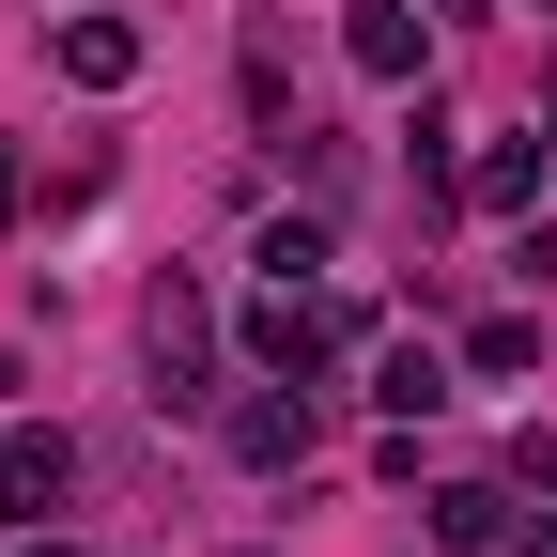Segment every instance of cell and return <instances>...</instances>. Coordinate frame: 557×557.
<instances>
[{
    "instance_id": "6da1fadb",
    "label": "cell",
    "mask_w": 557,
    "mask_h": 557,
    "mask_svg": "<svg viewBox=\"0 0 557 557\" xmlns=\"http://www.w3.org/2000/svg\"><path fill=\"white\" fill-rule=\"evenodd\" d=\"M139 357H156V403H201V372H218V310H201L186 263L139 295Z\"/></svg>"
},
{
    "instance_id": "7a4b0ae2",
    "label": "cell",
    "mask_w": 557,
    "mask_h": 557,
    "mask_svg": "<svg viewBox=\"0 0 557 557\" xmlns=\"http://www.w3.org/2000/svg\"><path fill=\"white\" fill-rule=\"evenodd\" d=\"M310 449H325V387L278 372V387H248V403H233V465H263V480H278V465H310Z\"/></svg>"
},
{
    "instance_id": "3957f363",
    "label": "cell",
    "mask_w": 557,
    "mask_h": 557,
    "mask_svg": "<svg viewBox=\"0 0 557 557\" xmlns=\"http://www.w3.org/2000/svg\"><path fill=\"white\" fill-rule=\"evenodd\" d=\"M341 62H357V78H418V62H434V0H341Z\"/></svg>"
},
{
    "instance_id": "277c9868",
    "label": "cell",
    "mask_w": 557,
    "mask_h": 557,
    "mask_svg": "<svg viewBox=\"0 0 557 557\" xmlns=\"http://www.w3.org/2000/svg\"><path fill=\"white\" fill-rule=\"evenodd\" d=\"M47 62H62L78 94H124V78H139V16H47Z\"/></svg>"
},
{
    "instance_id": "5b68a950",
    "label": "cell",
    "mask_w": 557,
    "mask_h": 557,
    "mask_svg": "<svg viewBox=\"0 0 557 557\" xmlns=\"http://www.w3.org/2000/svg\"><path fill=\"white\" fill-rule=\"evenodd\" d=\"M542 171H557V139H480V156H465V201H480V218H527Z\"/></svg>"
},
{
    "instance_id": "8992f818",
    "label": "cell",
    "mask_w": 557,
    "mask_h": 557,
    "mask_svg": "<svg viewBox=\"0 0 557 557\" xmlns=\"http://www.w3.org/2000/svg\"><path fill=\"white\" fill-rule=\"evenodd\" d=\"M511 527H527L511 480H449V496H434V542H449V557H511Z\"/></svg>"
},
{
    "instance_id": "52a82bcc",
    "label": "cell",
    "mask_w": 557,
    "mask_h": 557,
    "mask_svg": "<svg viewBox=\"0 0 557 557\" xmlns=\"http://www.w3.org/2000/svg\"><path fill=\"white\" fill-rule=\"evenodd\" d=\"M372 403L387 418H434L449 403V357H434V341H372Z\"/></svg>"
},
{
    "instance_id": "ba28073f",
    "label": "cell",
    "mask_w": 557,
    "mask_h": 557,
    "mask_svg": "<svg viewBox=\"0 0 557 557\" xmlns=\"http://www.w3.org/2000/svg\"><path fill=\"white\" fill-rule=\"evenodd\" d=\"M62 480H78L62 434H0V496H16V511H62Z\"/></svg>"
},
{
    "instance_id": "9c48e42d",
    "label": "cell",
    "mask_w": 557,
    "mask_h": 557,
    "mask_svg": "<svg viewBox=\"0 0 557 557\" xmlns=\"http://www.w3.org/2000/svg\"><path fill=\"white\" fill-rule=\"evenodd\" d=\"M248 263H263V278H325L341 248H325V218H263V248H248Z\"/></svg>"
},
{
    "instance_id": "30bf717a",
    "label": "cell",
    "mask_w": 557,
    "mask_h": 557,
    "mask_svg": "<svg viewBox=\"0 0 557 557\" xmlns=\"http://www.w3.org/2000/svg\"><path fill=\"white\" fill-rule=\"evenodd\" d=\"M527 357H542V325H527V310H496V325H465V372H496V387H511Z\"/></svg>"
},
{
    "instance_id": "8fae6325",
    "label": "cell",
    "mask_w": 557,
    "mask_h": 557,
    "mask_svg": "<svg viewBox=\"0 0 557 557\" xmlns=\"http://www.w3.org/2000/svg\"><path fill=\"white\" fill-rule=\"evenodd\" d=\"M511 557H557V511H527V527H511Z\"/></svg>"
},
{
    "instance_id": "7c38bea8",
    "label": "cell",
    "mask_w": 557,
    "mask_h": 557,
    "mask_svg": "<svg viewBox=\"0 0 557 557\" xmlns=\"http://www.w3.org/2000/svg\"><path fill=\"white\" fill-rule=\"evenodd\" d=\"M16 201H32V186H16V156H0V233H16Z\"/></svg>"
},
{
    "instance_id": "4fadbf2b",
    "label": "cell",
    "mask_w": 557,
    "mask_h": 557,
    "mask_svg": "<svg viewBox=\"0 0 557 557\" xmlns=\"http://www.w3.org/2000/svg\"><path fill=\"white\" fill-rule=\"evenodd\" d=\"M16 557H78V542H47V527H32V542H16Z\"/></svg>"
},
{
    "instance_id": "5bb4252c",
    "label": "cell",
    "mask_w": 557,
    "mask_h": 557,
    "mask_svg": "<svg viewBox=\"0 0 557 557\" xmlns=\"http://www.w3.org/2000/svg\"><path fill=\"white\" fill-rule=\"evenodd\" d=\"M434 16H480V0H434Z\"/></svg>"
},
{
    "instance_id": "9a60e30c",
    "label": "cell",
    "mask_w": 557,
    "mask_h": 557,
    "mask_svg": "<svg viewBox=\"0 0 557 557\" xmlns=\"http://www.w3.org/2000/svg\"><path fill=\"white\" fill-rule=\"evenodd\" d=\"M542 139H557V109H542Z\"/></svg>"
}]
</instances>
